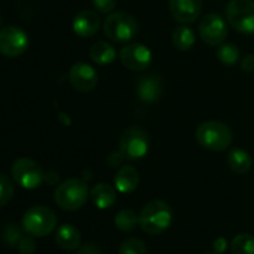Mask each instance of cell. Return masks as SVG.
<instances>
[{"mask_svg":"<svg viewBox=\"0 0 254 254\" xmlns=\"http://www.w3.org/2000/svg\"><path fill=\"white\" fill-rule=\"evenodd\" d=\"M59 181V174H56V172H48V174H45V183H48V184H56Z\"/></svg>","mask_w":254,"mask_h":254,"instance_id":"34","label":"cell"},{"mask_svg":"<svg viewBox=\"0 0 254 254\" xmlns=\"http://www.w3.org/2000/svg\"><path fill=\"white\" fill-rule=\"evenodd\" d=\"M27 33L17 26H6L0 29V54L5 57H18L29 48Z\"/></svg>","mask_w":254,"mask_h":254,"instance_id":"9","label":"cell"},{"mask_svg":"<svg viewBox=\"0 0 254 254\" xmlns=\"http://www.w3.org/2000/svg\"><path fill=\"white\" fill-rule=\"evenodd\" d=\"M150 139L144 129L138 126L129 127L120 139V153L127 160H139L147 156Z\"/></svg>","mask_w":254,"mask_h":254,"instance_id":"7","label":"cell"},{"mask_svg":"<svg viewBox=\"0 0 254 254\" xmlns=\"http://www.w3.org/2000/svg\"><path fill=\"white\" fill-rule=\"evenodd\" d=\"M0 21H2V18H0Z\"/></svg>","mask_w":254,"mask_h":254,"instance_id":"36","label":"cell"},{"mask_svg":"<svg viewBox=\"0 0 254 254\" xmlns=\"http://www.w3.org/2000/svg\"><path fill=\"white\" fill-rule=\"evenodd\" d=\"M169 11L178 23L190 24L202 14V0H169Z\"/></svg>","mask_w":254,"mask_h":254,"instance_id":"13","label":"cell"},{"mask_svg":"<svg viewBox=\"0 0 254 254\" xmlns=\"http://www.w3.org/2000/svg\"><path fill=\"white\" fill-rule=\"evenodd\" d=\"M115 57H117L115 48L109 42L99 41V42L93 44L90 48V59L96 64H100V66L111 64L115 60Z\"/></svg>","mask_w":254,"mask_h":254,"instance_id":"19","label":"cell"},{"mask_svg":"<svg viewBox=\"0 0 254 254\" xmlns=\"http://www.w3.org/2000/svg\"><path fill=\"white\" fill-rule=\"evenodd\" d=\"M232 254H254V236L250 233H239L230 242Z\"/></svg>","mask_w":254,"mask_h":254,"instance_id":"22","label":"cell"},{"mask_svg":"<svg viewBox=\"0 0 254 254\" xmlns=\"http://www.w3.org/2000/svg\"><path fill=\"white\" fill-rule=\"evenodd\" d=\"M212 245H214V253L217 254H221L227 250V241L224 238H217Z\"/></svg>","mask_w":254,"mask_h":254,"instance_id":"32","label":"cell"},{"mask_svg":"<svg viewBox=\"0 0 254 254\" xmlns=\"http://www.w3.org/2000/svg\"><path fill=\"white\" fill-rule=\"evenodd\" d=\"M115 0H93V6L100 14H111L115 8Z\"/></svg>","mask_w":254,"mask_h":254,"instance_id":"29","label":"cell"},{"mask_svg":"<svg viewBox=\"0 0 254 254\" xmlns=\"http://www.w3.org/2000/svg\"><path fill=\"white\" fill-rule=\"evenodd\" d=\"M124 159V156L120 153V150H118V153H112L109 157H108V163L111 165V166H118L120 165V162Z\"/></svg>","mask_w":254,"mask_h":254,"instance_id":"33","label":"cell"},{"mask_svg":"<svg viewBox=\"0 0 254 254\" xmlns=\"http://www.w3.org/2000/svg\"><path fill=\"white\" fill-rule=\"evenodd\" d=\"M199 35L202 41L211 47L221 45L227 36V23L218 14H208L199 24Z\"/></svg>","mask_w":254,"mask_h":254,"instance_id":"10","label":"cell"},{"mask_svg":"<svg viewBox=\"0 0 254 254\" xmlns=\"http://www.w3.org/2000/svg\"><path fill=\"white\" fill-rule=\"evenodd\" d=\"M114 183H115V189L120 193H124V194L132 193L139 186V174L133 166L126 165L118 169V172L115 174Z\"/></svg>","mask_w":254,"mask_h":254,"instance_id":"16","label":"cell"},{"mask_svg":"<svg viewBox=\"0 0 254 254\" xmlns=\"http://www.w3.org/2000/svg\"><path fill=\"white\" fill-rule=\"evenodd\" d=\"M227 165L229 168L235 172V174H247L251 166H253V159L251 156L241 150V148H233L229 151V156H227Z\"/></svg>","mask_w":254,"mask_h":254,"instance_id":"20","label":"cell"},{"mask_svg":"<svg viewBox=\"0 0 254 254\" xmlns=\"http://www.w3.org/2000/svg\"><path fill=\"white\" fill-rule=\"evenodd\" d=\"M205 254H217V253H205Z\"/></svg>","mask_w":254,"mask_h":254,"instance_id":"35","label":"cell"},{"mask_svg":"<svg viewBox=\"0 0 254 254\" xmlns=\"http://www.w3.org/2000/svg\"><path fill=\"white\" fill-rule=\"evenodd\" d=\"M196 139L200 147L209 151H224L232 144V130L221 121L209 120L197 127Z\"/></svg>","mask_w":254,"mask_h":254,"instance_id":"2","label":"cell"},{"mask_svg":"<svg viewBox=\"0 0 254 254\" xmlns=\"http://www.w3.org/2000/svg\"><path fill=\"white\" fill-rule=\"evenodd\" d=\"M21 236V230L17 224H8L3 230V242L9 247H17Z\"/></svg>","mask_w":254,"mask_h":254,"instance_id":"27","label":"cell"},{"mask_svg":"<svg viewBox=\"0 0 254 254\" xmlns=\"http://www.w3.org/2000/svg\"><path fill=\"white\" fill-rule=\"evenodd\" d=\"M76 254H102V251L94 244H85V245H81L78 248V253Z\"/></svg>","mask_w":254,"mask_h":254,"instance_id":"31","label":"cell"},{"mask_svg":"<svg viewBox=\"0 0 254 254\" xmlns=\"http://www.w3.org/2000/svg\"><path fill=\"white\" fill-rule=\"evenodd\" d=\"M90 197L99 209H106L115 203L117 191L112 186H109L106 183H99L91 189Z\"/></svg>","mask_w":254,"mask_h":254,"instance_id":"18","label":"cell"},{"mask_svg":"<svg viewBox=\"0 0 254 254\" xmlns=\"http://www.w3.org/2000/svg\"><path fill=\"white\" fill-rule=\"evenodd\" d=\"M17 248L21 254H33L36 250V242H35V236L32 235H23L17 244Z\"/></svg>","mask_w":254,"mask_h":254,"instance_id":"28","label":"cell"},{"mask_svg":"<svg viewBox=\"0 0 254 254\" xmlns=\"http://www.w3.org/2000/svg\"><path fill=\"white\" fill-rule=\"evenodd\" d=\"M14 181L26 190H35L45 181V174L41 165L29 157L17 159L11 168Z\"/></svg>","mask_w":254,"mask_h":254,"instance_id":"8","label":"cell"},{"mask_svg":"<svg viewBox=\"0 0 254 254\" xmlns=\"http://www.w3.org/2000/svg\"><path fill=\"white\" fill-rule=\"evenodd\" d=\"M118 254H147V245L138 238H129L121 242Z\"/></svg>","mask_w":254,"mask_h":254,"instance_id":"25","label":"cell"},{"mask_svg":"<svg viewBox=\"0 0 254 254\" xmlns=\"http://www.w3.org/2000/svg\"><path fill=\"white\" fill-rule=\"evenodd\" d=\"M194 32L187 26H178L172 33V44L180 51H189L194 45Z\"/></svg>","mask_w":254,"mask_h":254,"instance_id":"21","label":"cell"},{"mask_svg":"<svg viewBox=\"0 0 254 254\" xmlns=\"http://www.w3.org/2000/svg\"><path fill=\"white\" fill-rule=\"evenodd\" d=\"M73 32L81 38H91L100 29V17L93 11H81L72 23Z\"/></svg>","mask_w":254,"mask_h":254,"instance_id":"15","label":"cell"},{"mask_svg":"<svg viewBox=\"0 0 254 254\" xmlns=\"http://www.w3.org/2000/svg\"><path fill=\"white\" fill-rule=\"evenodd\" d=\"M172 221L171 206L160 199L148 202L139 214V226L148 235L163 233Z\"/></svg>","mask_w":254,"mask_h":254,"instance_id":"1","label":"cell"},{"mask_svg":"<svg viewBox=\"0 0 254 254\" xmlns=\"http://www.w3.org/2000/svg\"><path fill=\"white\" fill-rule=\"evenodd\" d=\"M14 193H15V189H14L12 181L6 175L0 174V208L8 205L12 200Z\"/></svg>","mask_w":254,"mask_h":254,"instance_id":"26","label":"cell"},{"mask_svg":"<svg viewBox=\"0 0 254 254\" xmlns=\"http://www.w3.org/2000/svg\"><path fill=\"white\" fill-rule=\"evenodd\" d=\"M115 226L121 232H132L139 224V215L135 214L132 209H121L115 215Z\"/></svg>","mask_w":254,"mask_h":254,"instance_id":"23","label":"cell"},{"mask_svg":"<svg viewBox=\"0 0 254 254\" xmlns=\"http://www.w3.org/2000/svg\"><path fill=\"white\" fill-rule=\"evenodd\" d=\"M97 73L94 70V67H91L87 63H75L70 70H69V82L70 85L82 93L91 91L94 90V87L97 85Z\"/></svg>","mask_w":254,"mask_h":254,"instance_id":"12","label":"cell"},{"mask_svg":"<svg viewBox=\"0 0 254 254\" xmlns=\"http://www.w3.org/2000/svg\"><path fill=\"white\" fill-rule=\"evenodd\" d=\"M120 60L127 69L142 72L151 64L153 54L150 48L142 44H129L124 48H121Z\"/></svg>","mask_w":254,"mask_h":254,"instance_id":"11","label":"cell"},{"mask_svg":"<svg viewBox=\"0 0 254 254\" xmlns=\"http://www.w3.org/2000/svg\"><path fill=\"white\" fill-rule=\"evenodd\" d=\"M136 91H138V96H139V99L142 102L154 103V102H157L162 97V93H163L162 79L157 75H154V73L142 75L138 79Z\"/></svg>","mask_w":254,"mask_h":254,"instance_id":"14","label":"cell"},{"mask_svg":"<svg viewBox=\"0 0 254 254\" xmlns=\"http://www.w3.org/2000/svg\"><path fill=\"white\" fill-rule=\"evenodd\" d=\"M218 60L226 66H233L239 62V50L233 44H221L217 50Z\"/></svg>","mask_w":254,"mask_h":254,"instance_id":"24","label":"cell"},{"mask_svg":"<svg viewBox=\"0 0 254 254\" xmlns=\"http://www.w3.org/2000/svg\"><path fill=\"white\" fill-rule=\"evenodd\" d=\"M226 20L236 32L254 33V0H230Z\"/></svg>","mask_w":254,"mask_h":254,"instance_id":"6","label":"cell"},{"mask_svg":"<svg viewBox=\"0 0 254 254\" xmlns=\"http://www.w3.org/2000/svg\"><path fill=\"white\" fill-rule=\"evenodd\" d=\"M105 36L112 42H130L139 32L138 21L127 12H111L103 23Z\"/></svg>","mask_w":254,"mask_h":254,"instance_id":"4","label":"cell"},{"mask_svg":"<svg viewBox=\"0 0 254 254\" xmlns=\"http://www.w3.org/2000/svg\"><path fill=\"white\" fill-rule=\"evenodd\" d=\"M241 69L247 73L254 70V54H247L242 60H241Z\"/></svg>","mask_w":254,"mask_h":254,"instance_id":"30","label":"cell"},{"mask_svg":"<svg viewBox=\"0 0 254 254\" xmlns=\"http://www.w3.org/2000/svg\"><path fill=\"white\" fill-rule=\"evenodd\" d=\"M88 186L84 180L70 178L63 181L54 191L56 203L64 211H76L85 205L88 199Z\"/></svg>","mask_w":254,"mask_h":254,"instance_id":"3","label":"cell"},{"mask_svg":"<svg viewBox=\"0 0 254 254\" xmlns=\"http://www.w3.org/2000/svg\"><path fill=\"white\" fill-rule=\"evenodd\" d=\"M56 226H57V215L48 206H42V205L33 206L23 217V229L26 230V233L35 238H42L50 235L56 229Z\"/></svg>","mask_w":254,"mask_h":254,"instance_id":"5","label":"cell"},{"mask_svg":"<svg viewBox=\"0 0 254 254\" xmlns=\"http://www.w3.org/2000/svg\"><path fill=\"white\" fill-rule=\"evenodd\" d=\"M56 242L63 250H78L81 247V233L70 224H63L56 232Z\"/></svg>","mask_w":254,"mask_h":254,"instance_id":"17","label":"cell"}]
</instances>
